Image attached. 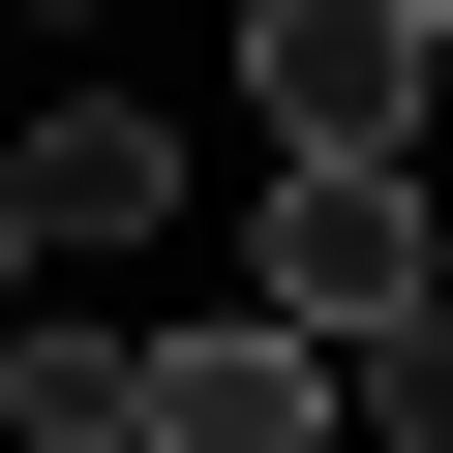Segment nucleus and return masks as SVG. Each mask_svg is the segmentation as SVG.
Returning a JSON list of instances; mask_svg holds the SVG:
<instances>
[{"instance_id": "obj_7", "label": "nucleus", "mask_w": 453, "mask_h": 453, "mask_svg": "<svg viewBox=\"0 0 453 453\" xmlns=\"http://www.w3.org/2000/svg\"><path fill=\"white\" fill-rule=\"evenodd\" d=\"M121 453H151V423H121Z\"/></svg>"}, {"instance_id": "obj_3", "label": "nucleus", "mask_w": 453, "mask_h": 453, "mask_svg": "<svg viewBox=\"0 0 453 453\" xmlns=\"http://www.w3.org/2000/svg\"><path fill=\"white\" fill-rule=\"evenodd\" d=\"M0 211H31V273H61V242H151V211H181V121H151V91L0 121Z\"/></svg>"}, {"instance_id": "obj_1", "label": "nucleus", "mask_w": 453, "mask_h": 453, "mask_svg": "<svg viewBox=\"0 0 453 453\" xmlns=\"http://www.w3.org/2000/svg\"><path fill=\"white\" fill-rule=\"evenodd\" d=\"M242 303H273L303 363H363V333L453 303V242H423V181H273V211H242Z\"/></svg>"}, {"instance_id": "obj_4", "label": "nucleus", "mask_w": 453, "mask_h": 453, "mask_svg": "<svg viewBox=\"0 0 453 453\" xmlns=\"http://www.w3.org/2000/svg\"><path fill=\"white\" fill-rule=\"evenodd\" d=\"M151 453H333V363L273 303H211V333H151Z\"/></svg>"}, {"instance_id": "obj_6", "label": "nucleus", "mask_w": 453, "mask_h": 453, "mask_svg": "<svg viewBox=\"0 0 453 453\" xmlns=\"http://www.w3.org/2000/svg\"><path fill=\"white\" fill-rule=\"evenodd\" d=\"M0 333H31V211H0Z\"/></svg>"}, {"instance_id": "obj_5", "label": "nucleus", "mask_w": 453, "mask_h": 453, "mask_svg": "<svg viewBox=\"0 0 453 453\" xmlns=\"http://www.w3.org/2000/svg\"><path fill=\"white\" fill-rule=\"evenodd\" d=\"M333 423H363V453H453V303H423V333H363V363H333Z\"/></svg>"}, {"instance_id": "obj_2", "label": "nucleus", "mask_w": 453, "mask_h": 453, "mask_svg": "<svg viewBox=\"0 0 453 453\" xmlns=\"http://www.w3.org/2000/svg\"><path fill=\"white\" fill-rule=\"evenodd\" d=\"M423 61H453V31H393V0H273V31H242L273 181H423Z\"/></svg>"}]
</instances>
